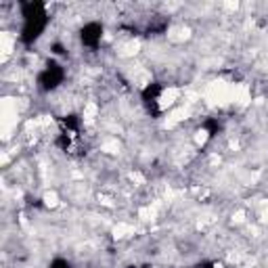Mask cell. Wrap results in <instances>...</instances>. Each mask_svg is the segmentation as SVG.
Masks as SVG:
<instances>
[{
  "mask_svg": "<svg viewBox=\"0 0 268 268\" xmlns=\"http://www.w3.org/2000/svg\"><path fill=\"white\" fill-rule=\"evenodd\" d=\"M50 268H70V262L67 260H55L53 264H50Z\"/></svg>",
  "mask_w": 268,
  "mask_h": 268,
  "instance_id": "cell-1",
  "label": "cell"
}]
</instances>
